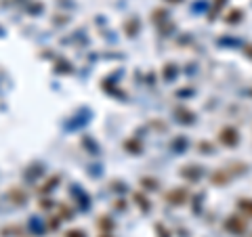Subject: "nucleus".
Instances as JSON below:
<instances>
[{
  "mask_svg": "<svg viewBox=\"0 0 252 237\" xmlns=\"http://www.w3.org/2000/svg\"><path fill=\"white\" fill-rule=\"evenodd\" d=\"M65 237H84V233L82 231H67Z\"/></svg>",
  "mask_w": 252,
  "mask_h": 237,
  "instance_id": "1",
  "label": "nucleus"
},
{
  "mask_svg": "<svg viewBox=\"0 0 252 237\" xmlns=\"http://www.w3.org/2000/svg\"><path fill=\"white\" fill-rule=\"evenodd\" d=\"M101 237H109V235H101Z\"/></svg>",
  "mask_w": 252,
  "mask_h": 237,
  "instance_id": "2",
  "label": "nucleus"
}]
</instances>
